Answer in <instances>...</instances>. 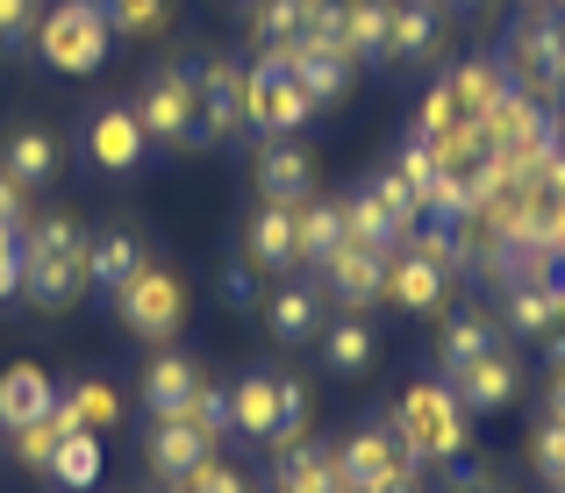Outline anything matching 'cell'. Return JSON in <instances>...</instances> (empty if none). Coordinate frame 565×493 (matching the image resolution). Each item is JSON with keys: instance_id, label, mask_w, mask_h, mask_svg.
<instances>
[{"instance_id": "cell-1", "label": "cell", "mask_w": 565, "mask_h": 493, "mask_svg": "<svg viewBox=\"0 0 565 493\" xmlns=\"http://www.w3.org/2000/svg\"><path fill=\"white\" fill-rule=\"evenodd\" d=\"M94 293L86 279V229L72 215H36L22 236V301L43 315H65Z\"/></svg>"}, {"instance_id": "cell-2", "label": "cell", "mask_w": 565, "mask_h": 493, "mask_svg": "<svg viewBox=\"0 0 565 493\" xmlns=\"http://www.w3.org/2000/svg\"><path fill=\"white\" fill-rule=\"evenodd\" d=\"M386 429H394V451L408 472L423 465H444V458H466V408H458V394L444 379H423L408 386V394L394 400V415H386Z\"/></svg>"}, {"instance_id": "cell-3", "label": "cell", "mask_w": 565, "mask_h": 493, "mask_svg": "<svg viewBox=\"0 0 565 493\" xmlns=\"http://www.w3.org/2000/svg\"><path fill=\"white\" fill-rule=\"evenodd\" d=\"M36 57L51 72H65V79H86V72H100V57H108L115 29H108V8L100 0H57L51 14L36 22Z\"/></svg>"}, {"instance_id": "cell-4", "label": "cell", "mask_w": 565, "mask_h": 493, "mask_svg": "<svg viewBox=\"0 0 565 493\" xmlns=\"http://www.w3.org/2000/svg\"><path fill=\"white\" fill-rule=\"evenodd\" d=\"M108 308H115V322H122L129 336L166 343V336H180V322H186V287H180V272H166V265L143 258L137 272L108 293Z\"/></svg>"}, {"instance_id": "cell-5", "label": "cell", "mask_w": 565, "mask_h": 493, "mask_svg": "<svg viewBox=\"0 0 565 493\" xmlns=\"http://www.w3.org/2000/svg\"><path fill=\"white\" fill-rule=\"evenodd\" d=\"M501 72H509V86H523V94L544 100V108L565 94V43H558V29H552L544 8L515 14V29L501 36Z\"/></svg>"}, {"instance_id": "cell-6", "label": "cell", "mask_w": 565, "mask_h": 493, "mask_svg": "<svg viewBox=\"0 0 565 493\" xmlns=\"http://www.w3.org/2000/svg\"><path fill=\"white\" fill-rule=\"evenodd\" d=\"M308 115H316V100L294 86V72L279 65V57H258V65L244 72V129H258V137H294Z\"/></svg>"}, {"instance_id": "cell-7", "label": "cell", "mask_w": 565, "mask_h": 493, "mask_svg": "<svg viewBox=\"0 0 565 493\" xmlns=\"http://www.w3.org/2000/svg\"><path fill=\"white\" fill-rule=\"evenodd\" d=\"M137 122L151 143H193V129H201V94H193V72L166 65L151 72V86H143L137 100Z\"/></svg>"}, {"instance_id": "cell-8", "label": "cell", "mask_w": 565, "mask_h": 493, "mask_svg": "<svg viewBox=\"0 0 565 493\" xmlns=\"http://www.w3.org/2000/svg\"><path fill=\"white\" fill-rule=\"evenodd\" d=\"M265 57H279V65L294 72V86H301V94L316 100V108H330V100L351 86V65H359V57H351L344 43H330V36H294V43H273Z\"/></svg>"}, {"instance_id": "cell-9", "label": "cell", "mask_w": 565, "mask_h": 493, "mask_svg": "<svg viewBox=\"0 0 565 493\" xmlns=\"http://www.w3.org/2000/svg\"><path fill=\"white\" fill-rule=\"evenodd\" d=\"M193 94H201V129H193V143H222L244 129V72L230 65V57H201L193 65Z\"/></svg>"}, {"instance_id": "cell-10", "label": "cell", "mask_w": 565, "mask_h": 493, "mask_svg": "<svg viewBox=\"0 0 565 493\" xmlns=\"http://www.w3.org/2000/svg\"><path fill=\"white\" fill-rule=\"evenodd\" d=\"M316 272H322V293H330V301H344L351 315H359V308H373V301H386V258H380V250L337 244Z\"/></svg>"}, {"instance_id": "cell-11", "label": "cell", "mask_w": 565, "mask_h": 493, "mask_svg": "<svg viewBox=\"0 0 565 493\" xmlns=\"http://www.w3.org/2000/svg\"><path fill=\"white\" fill-rule=\"evenodd\" d=\"M444 386L458 394V408H466V415H494V408H509V400H515V386H523V365H515V357L494 343L487 357H472V365L451 372Z\"/></svg>"}, {"instance_id": "cell-12", "label": "cell", "mask_w": 565, "mask_h": 493, "mask_svg": "<svg viewBox=\"0 0 565 493\" xmlns=\"http://www.w3.org/2000/svg\"><path fill=\"white\" fill-rule=\"evenodd\" d=\"M273 451V493H351L344 480V465H337V451H308L301 437H279V443H265Z\"/></svg>"}, {"instance_id": "cell-13", "label": "cell", "mask_w": 565, "mask_h": 493, "mask_svg": "<svg viewBox=\"0 0 565 493\" xmlns=\"http://www.w3.org/2000/svg\"><path fill=\"white\" fill-rule=\"evenodd\" d=\"M258 193L273 207H301V201H316V158L301 151V143H287V137H273L258 151Z\"/></svg>"}, {"instance_id": "cell-14", "label": "cell", "mask_w": 565, "mask_h": 493, "mask_svg": "<svg viewBox=\"0 0 565 493\" xmlns=\"http://www.w3.org/2000/svg\"><path fill=\"white\" fill-rule=\"evenodd\" d=\"M143 122L137 108H94V122H86V158L100 164V172H137L143 164Z\"/></svg>"}, {"instance_id": "cell-15", "label": "cell", "mask_w": 565, "mask_h": 493, "mask_svg": "<svg viewBox=\"0 0 565 493\" xmlns=\"http://www.w3.org/2000/svg\"><path fill=\"white\" fill-rule=\"evenodd\" d=\"M444 293H451V272H437L429 258H415V250H394V258H386V301L394 308L429 315V308H444Z\"/></svg>"}, {"instance_id": "cell-16", "label": "cell", "mask_w": 565, "mask_h": 493, "mask_svg": "<svg viewBox=\"0 0 565 493\" xmlns=\"http://www.w3.org/2000/svg\"><path fill=\"white\" fill-rule=\"evenodd\" d=\"M344 51L359 65H394V0H344Z\"/></svg>"}, {"instance_id": "cell-17", "label": "cell", "mask_w": 565, "mask_h": 493, "mask_svg": "<svg viewBox=\"0 0 565 493\" xmlns=\"http://www.w3.org/2000/svg\"><path fill=\"white\" fill-rule=\"evenodd\" d=\"M230 429H244L250 443L279 437V372H250L230 386Z\"/></svg>"}, {"instance_id": "cell-18", "label": "cell", "mask_w": 565, "mask_h": 493, "mask_svg": "<svg viewBox=\"0 0 565 493\" xmlns=\"http://www.w3.org/2000/svg\"><path fill=\"white\" fill-rule=\"evenodd\" d=\"M51 400H57V386L43 379L36 365H8V372H0V437L22 429V422H43Z\"/></svg>"}, {"instance_id": "cell-19", "label": "cell", "mask_w": 565, "mask_h": 493, "mask_svg": "<svg viewBox=\"0 0 565 493\" xmlns=\"http://www.w3.org/2000/svg\"><path fill=\"white\" fill-rule=\"evenodd\" d=\"M193 386H201V365H186L180 351H158L151 365H143V408H151L158 422H172V415L186 408Z\"/></svg>"}, {"instance_id": "cell-20", "label": "cell", "mask_w": 565, "mask_h": 493, "mask_svg": "<svg viewBox=\"0 0 565 493\" xmlns=\"http://www.w3.org/2000/svg\"><path fill=\"white\" fill-rule=\"evenodd\" d=\"M344 244V201H301L294 207V265H322Z\"/></svg>"}, {"instance_id": "cell-21", "label": "cell", "mask_w": 565, "mask_h": 493, "mask_svg": "<svg viewBox=\"0 0 565 493\" xmlns=\"http://www.w3.org/2000/svg\"><path fill=\"white\" fill-rule=\"evenodd\" d=\"M444 43V14L437 0H394V57H408V65H429Z\"/></svg>"}, {"instance_id": "cell-22", "label": "cell", "mask_w": 565, "mask_h": 493, "mask_svg": "<svg viewBox=\"0 0 565 493\" xmlns=\"http://www.w3.org/2000/svg\"><path fill=\"white\" fill-rule=\"evenodd\" d=\"M494 343H501V329L466 308V315H451V322H444V336H437V372L451 379V372H466L472 357H487Z\"/></svg>"}, {"instance_id": "cell-23", "label": "cell", "mask_w": 565, "mask_h": 493, "mask_svg": "<svg viewBox=\"0 0 565 493\" xmlns=\"http://www.w3.org/2000/svg\"><path fill=\"white\" fill-rule=\"evenodd\" d=\"M143 265V244L129 229H100V236H86V279H94L100 293H115L129 272Z\"/></svg>"}, {"instance_id": "cell-24", "label": "cell", "mask_w": 565, "mask_h": 493, "mask_svg": "<svg viewBox=\"0 0 565 493\" xmlns=\"http://www.w3.org/2000/svg\"><path fill=\"white\" fill-rule=\"evenodd\" d=\"M201 458H215V443H207L193 422H180V415L158 422V437H151V472L158 480H180V472H193Z\"/></svg>"}, {"instance_id": "cell-25", "label": "cell", "mask_w": 565, "mask_h": 493, "mask_svg": "<svg viewBox=\"0 0 565 493\" xmlns=\"http://www.w3.org/2000/svg\"><path fill=\"white\" fill-rule=\"evenodd\" d=\"M344 244H359V250H380V258H394V250L408 244V236L394 229V215H386V207L373 201V186H365V193H351V201H344Z\"/></svg>"}, {"instance_id": "cell-26", "label": "cell", "mask_w": 565, "mask_h": 493, "mask_svg": "<svg viewBox=\"0 0 565 493\" xmlns=\"http://www.w3.org/2000/svg\"><path fill=\"white\" fill-rule=\"evenodd\" d=\"M265 322H273L279 343H308L322 336V293L316 287H279L273 301H265Z\"/></svg>"}, {"instance_id": "cell-27", "label": "cell", "mask_w": 565, "mask_h": 493, "mask_svg": "<svg viewBox=\"0 0 565 493\" xmlns=\"http://www.w3.org/2000/svg\"><path fill=\"white\" fill-rule=\"evenodd\" d=\"M250 265H265V272H294V207L265 201L258 215H250Z\"/></svg>"}, {"instance_id": "cell-28", "label": "cell", "mask_w": 565, "mask_h": 493, "mask_svg": "<svg viewBox=\"0 0 565 493\" xmlns=\"http://www.w3.org/2000/svg\"><path fill=\"white\" fill-rule=\"evenodd\" d=\"M0 172H8L14 186H43V179L57 172V137H51V129H14Z\"/></svg>"}, {"instance_id": "cell-29", "label": "cell", "mask_w": 565, "mask_h": 493, "mask_svg": "<svg viewBox=\"0 0 565 493\" xmlns=\"http://www.w3.org/2000/svg\"><path fill=\"white\" fill-rule=\"evenodd\" d=\"M444 86H451V94H458V108H466L472 122H480V115L494 108L501 94H509V72H501V57H466V65H458Z\"/></svg>"}, {"instance_id": "cell-30", "label": "cell", "mask_w": 565, "mask_h": 493, "mask_svg": "<svg viewBox=\"0 0 565 493\" xmlns=\"http://www.w3.org/2000/svg\"><path fill=\"white\" fill-rule=\"evenodd\" d=\"M51 480H57V486H72V493H94V480H100V437H94V429H79V437L57 443Z\"/></svg>"}, {"instance_id": "cell-31", "label": "cell", "mask_w": 565, "mask_h": 493, "mask_svg": "<svg viewBox=\"0 0 565 493\" xmlns=\"http://www.w3.org/2000/svg\"><path fill=\"white\" fill-rule=\"evenodd\" d=\"M509 329H523V336H552L558 315H552V287L544 279H509Z\"/></svg>"}, {"instance_id": "cell-32", "label": "cell", "mask_w": 565, "mask_h": 493, "mask_svg": "<svg viewBox=\"0 0 565 493\" xmlns=\"http://www.w3.org/2000/svg\"><path fill=\"white\" fill-rule=\"evenodd\" d=\"M100 8H108V29L122 43H143V36L172 29V0H100Z\"/></svg>"}, {"instance_id": "cell-33", "label": "cell", "mask_w": 565, "mask_h": 493, "mask_svg": "<svg viewBox=\"0 0 565 493\" xmlns=\"http://www.w3.org/2000/svg\"><path fill=\"white\" fill-rule=\"evenodd\" d=\"M322 357H330V372H365L373 365V329L359 315H344L337 329H322Z\"/></svg>"}, {"instance_id": "cell-34", "label": "cell", "mask_w": 565, "mask_h": 493, "mask_svg": "<svg viewBox=\"0 0 565 493\" xmlns=\"http://www.w3.org/2000/svg\"><path fill=\"white\" fill-rule=\"evenodd\" d=\"M180 422H193V429H201L207 443H222V437H230V386H207V379H201V386L186 394Z\"/></svg>"}, {"instance_id": "cell-35", "label": "cell", "mask_w": 565, "mask_h": 493, "mask_svg": "<svg viewBox=\"0 0 565 493\" xmlns=\"http://www.w3.org/2000/svg\"><path fill=\"white\" fill-rule=\"evenodd\" d=\"M301 36V0H250V43H294Z\"/></svg>"}, {"instance_id": "cell-36", "label": "cell", "mask_w": 565, "mask_h": 493, "mask_svg": "<svg viewBox=\"0 0 565 493\" xmlns=\"http://www.w3.org/2000/svg\"><path fill=\"white\" fill-rule=\"evenodd\" d=\"M57 422L43 415V422H22V429H8V451H14V465H29V472H51V458H57Z\"/></svg>"}, {"instance_id": "cell-37", "label": "cell", "mask_w": 565, "mask_h": 493, "mask_svg": "<svg viewBox=\"0 0 565 493\" xmlns=\"http://www.w3.org/2000/svg\"><path fill=\"white\" fill-rule=\"evenodd\" d=\"M458 122H472V115L458 108V94H451V86H429V94H423V115H415V129H408V137L437 143V137H451Z\"/></svg>"}, {"instance_id": "cell-38", "label": "cell", "mask_w": 565, "mask_h": 493, "mask_svg": "<svg viewBox=\"0 0 565 493\" xmlns=\"http://www.w3.org/2000/svg\"><path fill=\"white\" fill-rule=\"evenodd\" d=\"M373 201L386 207V215H394V229H401V236L423 222V201H415V186H408L401 172H380V179H373Z\"/></svg>"}, {"instance_id": "cell-39", "label": "cell", "mask_w": 565, "mask_h": 493, "mask_svg": "<svg viewBox=\"0 0 565 493\" xmlns=\"http://www.w3.org/2000/svg\"><path fill=\"white\" fill-rule=\"evenodd\" d=\"M166 493H250L244 480H236L222 458H201L193 472H180V480H166Z\"/></svg>"}, {"instance_id": "cell-40", "label": "cell", "mask_w": 565, "mask_h": 493, "mask_svg": "<svg viewBox=\"0 0 565 493\" xmlns=\"http://www.w3.org/2000/svg\"><path fill=\"white\" fill-rule=\"evenodd\" d=\"M65 394L79 400V415H86V429H94V437H100V429L115 422V415H122V400H115V386H100V379H79V386H65Z\"/></svg>"}, {"instance_id": "cell-41", "label": "cell", "mask_w": 565, "mask_h": 493, "mask_svg": "<svg viewBox=\"0 0 565 493\" xmlns=\"http://www.w3.org/2000/svg\"><path fill=\"white\" fill-rule=\"evenodd\" d=\"M36 22H43V8H36V0H0V51L29 43V36H36Z\"/></svg>"}, {"instance_id": "cell-42", "label": "cell", "mask_w": 565, "mask_h": 493, "mask_svg": "<svg viewBox=\"0 0 565 493\" xmlns=\"http://www.w3.org/2000/svg\"><path fill=\"white\" fill-rule=\"evenodd\" d=\"M215 293H222L230 308H258V272H250V265H222Z\"/></svg>"}, {"instance_id": "cell-43", "label": "cell", "mask_w": 565, "mask_h": 493, "mask_svg": "<svg viewBox=\"0 0 565 493\" xmlns=\"http://www.w3.org/2000/svg\"><path fill=\"white\" fill-rule=\"evenodd\" d=\"M537 472H544V480H558V472H565V422H558V415L537 429Z\"/></svg>"}, {"instance_id": "cell-44", "label": "cell", "mask_w": 565, "mask_h": 493, "mask_svg": "<svg viewBox=\"0 0 565 493\" xmlns=\"http://www.w3.org/2000/svg\"><path fill=\"white\" fill-rule=\"evenodd\" d=\"M0 301H22V236L0 244Z\"/></svg>"}, {"instance_id": "cell-45", "label": "cell", "mask_w": 565, "mask_h": 493, "mask_svg": "<svg viewBox=\"0 0 565 493\" xmlns=\"http://www.w3.org/2000/svg\"><path fill=\"white\" fill-rule=\"evenodd\" d=\"M29 186H14L8 172H0V222H8V229H29V201H22Z\"/></svg>"}, {"instance_id": "cell-46", "label": "cell", "mask_w": 565, "mask_h": 493, "mask_svg": "<svg viewBox=\"0 0 565 493\" xmlns=\"http://www.w3.org/2000/svg\"><path fill=\"white\" fill-rule=\"evenodd\" d=\"M552 415L565 422V365H558V379H552Z\"/></svg>"}, {"instance_id": "cell-47", "label": "cell", "mask_w": 565, "mask_h": 493, "mask_svg": "<svg viewBox=\"0 0 565 493\" xmlns=\"http://www.w3.org/2000/svg\"><path fill=\"white\" fill-rule=\"evenodd\" d=\"M544 14H552V29H558V43H565V0H552Z\"/></svg>"}, {"instance_id": "cell-48", "label": "cell", "mask_w": 565, "mask_h": 493, "mask_svg": "<svg viewBox=\"0 0 565 493\" xmlns=\"http://www.w3.org/2000/svg\"><path fill=\"white\" fill-rule=\"evenodd\" d=\"M552 137H558V151H565V108L552 115Z\"/></svg>"}, {"instance_id": "cell-49", "label": "cell", "mask_w": 565, "mask_h": 493, "mask_svg": "<svg viewBox=\"0 0 565 493\" xmlns=\"http://www.w3.org/2000/svg\"><path fill=\"white\" fill-rule=\"evenodd\" d=\"M466 493H501V486H494V480H472V486H466Z\"/></svg>"}, {"instance_id": "cell-50", "label": "cell", "mask_w": 565, "mask_h": 493, "mask_svg": "<svg viewBox=\"0 0 565 493\" xmlns=\"http://www.w3.org/2000/svg\"><path fill=\"white\" fill-rule=\"evenodd\" d=\"M451 8H466V14H472V8H487V0H451Z\"/></svg>"}, {"instance_id": "cell-51", "label": "cell", "mask_w": 565, "mask_h": 493, "mask_svg": "<svg viewBox=\"0 0 565 493\" xmlns=\"http://www.w3.org/2000/svg\"><path fill=\"white\" fill-rule=\"evenodd\" d=\"M552 493H565V472H558V480H552Z\"/></svg>"}, {"instance_id": "cell-52", "label": "cell", "mask_w": 565, "mask_h": 493, "mask_svg": "<svg viewBox=\"0 0 565 493\" xmlns=\"http://www.w3.org/2000/svg\"><path fill=\"white\" fill-rule=\"evenodd\" d=\"M523 8H552V0H523Z\"/></svg>"}, {"instance_id": "cell-53", "label": "cell", "mask_w": 565, "mask_h": 493, "mask_svg": "<svg viewBox=\"0 0 565 493\" xmlns=\"http://www.w3.org/2000/svg\"><path fill=\"white\" fill-rule=\"evenodd\" d=\"M65 493H72V486H65Z\"/></svg>"}]
</instances>
